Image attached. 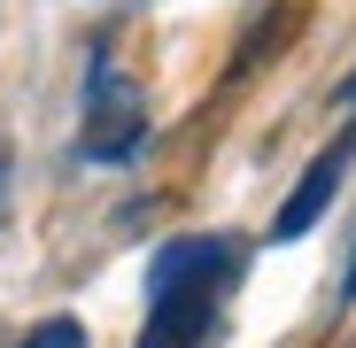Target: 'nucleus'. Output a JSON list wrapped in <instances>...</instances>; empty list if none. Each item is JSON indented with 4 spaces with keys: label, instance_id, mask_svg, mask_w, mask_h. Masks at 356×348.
<instances>
[{
    "label": "nucleus",
    "instance_id": "obj_1",
    "mask_svg": "<svg viewBox=\"0 0 356 348\" xmlns=\"http://www.w3.org/2000/svg\"><path fill=\"white\" fill-rule=\"evenodd\" d=\"M241 271V248L225 232H202V240H170L147 263V325L140 348H202L217 333V295L225 279Z\"/></svg>",
    "mask_w": 356,
    "mask_h": 348
},
{
    "label": "nucleus",
    "instance_id": "obj_2",
    "mask_svg": "<svg viewBox=\"0 0 356 348\" xmlns=\"http://www.w3.org/2000/svg\"><path fill=\"white\" fill-rule=\"evenodd\" d=\"M147 140V116H140V93L132 78L108 63V54H93V78H86V155L93 163H124L132 147Z\"/></svg>",
    "mask_w": 356,
    "mask_h": 348
},
{
    "label": "nucleus",
    "instance_id": "obj_3",
    "mask_svg": "<svg viewBox=\"0 0 356 348\" xmlns=\"http://www.w3.org/2000/svg\"><path fill=\"white\" fill-rule=\"evenodd\" d=\"M348 163H356V116H348V132L294 179V194L279 201V217H271V248H286V240H302V232L333 209V194H341V179H348Z\"/></svg>",
    "mask_w": 356,
    "mask_h": 348
},
{
    "label": "nucleus",
    "instance_id": "obj_4",
    "mask_svg": "<svg viewBox=\"0 0 356 348\" xmlns=\"http://www.w3.org/2000/svg\"><path fill=\"white\" fill-rule=\"evenodd\" d=\"M24 348H86V325H78V317H39V325L24 333Z\"/></svg>",
    "mask_w": 356,
    "mask_h": 348
},
{
    "label": "nucleus",
    "instance_id": "obj_5",
    "mask_svg": "<svg viewBox=\"0 0 356 348\" xmlns=\"http://www.w3.org/2000/svg\"><path fill=\"white\" fill-rule=\"evenodd\" d=\"M341 302H356V240H348V263H341Z\"/></svg>",
    "mask_w": 356,
    "mask_h": 348
},
{
    "label": "nucleus",
    "instance_id": "obj_6",
    "mask_svg": "<svg viewBox=\"0 0 356 348\" xmlns=\"http://www.w3.org/2000/svg\"><path fill=\"white\" fill-rule=\"evenodd\" d=\"M341 108H356V70H348V78H341Z\"/></svg>",
    "mask_w": 356,
    "mask_h": 348
},
{
    "label": "nucleus",
    "instance_id": "obj_7",
    "mask_svg": "<svg viewBox=\"0 0 356 348\" xmlns=\"http://www.w3.org/2000/svg\"><path fill=\"white\" fill-rule=\"evenodd\" d=\"M0 201H8V163H0Z\"/></svg>",
    "mask_w": 356,
    "mask_h": 348
}]
</instances>
